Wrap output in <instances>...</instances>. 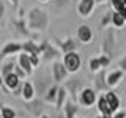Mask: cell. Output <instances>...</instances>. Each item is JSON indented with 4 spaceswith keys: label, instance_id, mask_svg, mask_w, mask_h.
<instances>
[{
    "label": "cell",
    "instance_id": "cell-1",
    "mask_svg": "<svg viewBox=\"0 0 126 118\" xmlns=\"http://www.w3.org/2000/svg\"><path fill=\"white\" fill-rule=\"evenodd\" d=\"M25 21H27V25H29V29L32 31H36V33L38 31H44L49 27V14L43 8L33 6L27 11Z\"/></svg>",
    "mask_w": 126,
    "mask_h": 118
},
{
    "label": "cell",
    "instance_id": "cell-2",
    "mask_svg": "<svg viewBox=\"0 0 126 118\" xmlns=\"http://www.w3.org/2000/svg\"><path fill=\"white\" fill-rule=\"evenodd\" d=\"M101 50L102 54L109 55V57H113L117 50V35L113 27H109V29L104 30V35H102V41H101Z\"/></svg>",
    "mask_w": 126,
    "mask_h": 118
},
{
    "label": "cell",
    "instance_id": "cell-3",
    "mask_svg": "<svg viewBox=\"0 0 126 118\" xmlns=\"http://www.w3.org/2000/svg\"><path fill=\"white\" fill-rule=\"evenodd\" d=\"M39 55H41L43 61H55L62 55V52H60V49L55 44H52L50 41L43 39V41H39Z\"/></svg>",
    "mask_w": 126,
    "mask_h": 118
},
{
    "label": "cell",
    "instance_id": "cell-4",
    "mask_svg": "<svg viewBox=\"0 0 126 118\" xmlns=\"http://www.w3.org/2000/svg\"><path fill=\"white\" fill-rule=\"evenodd\" d=\"M98 102V91L92 87H85L77 96V104L84 109H90Z\"/></svg>",
    "mask_w": 126,
    "mask_h": 118
},
{
    "label": "cell",
    "instance_id": "cell-5",
    "mask_svg": "<svg viewBox=\"0 0 126 118\" xmlns=\"http://www.w3.org/2000/svg\"><path fill=\"white\" fill-rule=\"evenodd\" d=\"M54 44L60 49L62 54H69V52H77V49L80 47L77 38L73 36H66V38H54Z\"/></svg>",
    "mask_w": 126,
    "mask_h": 118
},
{
    "label": "cell",
    "instance_id": "cell-6",
    "mask_svg": "<svg viewBox=\"0 0 126 118\" xmlns=\"http://www.w3.org/2000/svg\"><path fill=\"white\" fill-rule=\"evenodd\" d=\"M63 65L68 69L69 74H76L82 68V57L79 55V52H69V54H63Z\"/></svg>",
    "mask_w": 126,
    "mask_h": 118
},
{
    "label": "cell",
    "instance_id": "cell-7",
    "mask_svg": "<svg viewBox=\"0 0 126 118\" xmlns=\"http://www.w3.org/2000/svg\"><path fill=\"white\" fill-rule=\"evenodd\" d=\"M63 87L66 88V91H68L71 101H77L79 93L85 88V87H84V80H82L80 77H68L65 82H63Z\"/></svg>",
    "mask_w": 126,
    "mask_h": 118
},
{
    "label": "cell",
    "instance_id": "cell-8",
    "mask_svg": "<svg viewBox=\"0 0 126 118\" xmlns=\"http://www.w3.org/2000/svg\"><path fill=\"white\" fill-rule=\"evenodd\" d=\"M22 52V43L19 41H6L3 47L0 49V61L6 60V58L16 57Z\"/></svg>",
    "mask_w": 126,
    "mask_h": 118
},
{
    "label": "cell",
    "instance_id": "cell-9",
    "mask_svg": "<svg viewBox=\"0 0 126 118\" xmlns=\"http://www.w3.org/2000/svg\"><path fill=\"white\" fill-rule=\"evenodd\" d=\"M50 76H52V80L55 84H63L69 77V73L65 68L63 61L55 60V61H52V66H50Z\"/></svg>",
    "mask_w": 126,
    "mask_h": 118
},
{
    "label": "cell",
    "instance_id": "cell-10",
    "mask_svg": "<svg viewBox=\"0 0 126 118\" xmlns=\"http://www.w3.org/2000/svg\"><path fill=\"white\" fill-rule=\"evenodd\" d=\"M10 25H11V29H13L17 35H21V36H24L25 39H32L30 38V29H29V25H27V21H25V17H19V16H16V17L11 19V22H10Z\"/></svg>",
    "mask_w": 126,
    "mask_h": 118
},
{
    "label": "cell",
    "instance_id": "cell-11",
    "mask_svg": "<svg viewBox=\"0 0 126 118\" xmlns=\"http://www.w3.org/2000/svg\"><path fill=\"white\" fill-rule=\"evenodd\" d=\"M44 99H41V98H35L33 101H29V102H25V110L30 113L32 117H35V118H39L41 115H44Z\"/></svg>",
    "mask_w": 126,
    "mask_h": 118
},
{
    "label": "cell",
    "instance_id": "cell-12",
    "mask_svg": "<svg viewBox=\"0 0 126 118\" xmlns=\"http://www.w3.org/2000/svg\"><path fill=\"white\" fill-rule=\"evenodd\" d=\"M50 79H52V76L49 77V76H47V74H44V73H41L36 79H35L33 85H35V90H36L38 98H39V96L44 98L46 91L50 88V87H52V84H50Z\"/></svg>",
    "mask_w": 126,
    "mask_h": 118
},
{
    "label": "cell",
    "instance_id": "cell-13",
    "mask_svg": "<svg viewBox=\"0 0 126 118\" xmlns=\"http://www.w3.org/2000/svg\"><path fill=\"white\" fill-rule=\"evenodd\" d=\"M93 30L90 25H87V24H80V25L77 27L76 30V38L79 39V43L80 44H90V43L93 41Z\"/></svg>",
    "mask_w": 126,
    "mask_h": 118
},
{
    "label": "cell",
    "instance_id": "cell-14",
    "mask_svg": "<svg viewBox=\"0 0 126 118\" xmlns=\"http://www.w3.org/2000/svg\"><path fill=\"white\" fill-rule=\"evenodd\" d=\"M94 6H96V2L94 0H79L77 3V14L80 16L82 19H87L93 14Z\"/></svg>",
    "mask_w": 126,
    "mask_h": 118
},
{
    "label": "cell",
    "instance_id": "cell-15",
    "mask_svg": "<svg viewBox=\"0 0 126 118\" xmlns=\"http://www.w3.org/2000/svg\"><path fill=\"white\" fill-rule=\"evenodd\" d=\"M104 98H106V104H107V109L109 112L112 113H117L118 110H120V98H118V94L113 91V90H109V91L104 93Z\"/></svg>",
    "mask_w": 126,
    "mask_h": 118
},
{
    "label": "cell",
    "instance_id": "cell-16",
    "mask_svg": "<svg viewBox=\"0 0 126 118\" xmlns=\"http://www.w3.org/2000/svg\"><path fill=\"white\" fill-rule=\"evenodd\" d=\"M22 82H24V80H21V79L17 77V74H16V73L8 74V76L3 77V84H5V87H3V91H5L6 94H8V93H13L14 90L22 84Z\"/></svg>",
    "mask_w": 126,
    "mask_h": 118
},
{
    "label": "cell",
    "instance_id": "cell-17",
    "mask_svg": "<svg viewBox=\"0 0 126 118\" xmlns=\"http://www.w3.org/2000/svg\"><path fill=\"white\" fill-rule=\"evenodd\" d=\"M94 87L93 88L96 90V91H101V93H106L109 91V85H107V74H106V69H101L96 73V76H94V80H93Z\"/></svg>",
    "mask_w": 126,
    "mask_h": 118
},
{
    "label": "cell",
    "instance_id": "cell-18",
    "mask_svg": "<svg viewBox=\"0 0 126 118\" xmlns=\"http://www.w3.org/2000/svg\"><path fill=\"white\" fill-rule=\"evenodd\" d=\"M17 65L21 66V68L25 71L27 74H29V77L33 76L35 66H33V63H32V60H30V55L29 54H25V52H21V54H19L17 55Z\"/></svg>",
    "mask_w": 126,
    "mask_h": 118
},
{
    "label": "cell",
    "instance_id": "cell-19",
    "mask_svg": "<svg viewBox=\"0 0 126 118\" xmlns=\"http://www.w3.org/2000/svg\"><path fill=\"white\" fill-rule=\"evenodd\" d=\"M21 98L24 99V102L33 101L35 98H36V90H35L33 82L24 80V84H22V96H21Z\"/></svg>",
    "mask_w": 126,
    "mask_h": 118
},
{
    "label": "cell",
    "instance_id": "cell-20",
    "mask_svg": "<svg viewBox=\"0 0 126 118\" xmlns=\"http://www.w3.org/2000/svg\"><path fill=\"white\" fill-rule=\"evenodd\" d=\"M123 77H125V73L121 69L117 68V69L110 71V73L107 74V85H109V88L112 90L113 87H117L121 80H123Z\"/></svg>",
    "mask_w": 126,
    "mask_h": 118
},
{
    "label": "cell",
    "instance_id": "cell-21",
    "mask_svg": "<svg viewBox=\"0 0 126 118\" xmlns=\"http://www.w3.org/2000/svg\"><path fill=\"white\" fill-rule=\"evenodd\" d=\"M17 66V58L11 57V58H6V60L2 61V65H0V73H2V76L5 77L8 74L14 73V68Z\"/></svg>",
    "mask_w": 126,
    "mask_h": 118
},
{
    "label": "cell",
    "instance_id": "cell-22",
    "mask_svg": "<svg viewBox=\"0 0 126 118\" xmlns=\"http://www.w3.org/2000/svg\"><path fill=\"white\" fill-rule=\"evenodd\" d=\"M22 52L29 55H39V43H36L35 39H25L22 43Z\"/></svg>",
    "mask_w": 126,
    "mask_h": 118
},
{
    "label": "cell",
    "instance_id": "cell-23",
    "mask_svg": "<svg viewBox=\"0 0 126 118\" xmlns=\"http://www.w3.org/2000/svg\"><path fill=\"white\" fill-rule=\"evenodd\" d=\"M77 113H79V104H76V101L68 99L66 104L63 105V115H65V118H76Z\"/></svg>",
    "mask_w": 126,
    "mask_h": 118
},
{
    "label": "cell",
    "instance_id": "cell-24",
    "mask_svg": "<svg viewBox=\"0 0 126 118\" xmlns=\"http://www.w3.org/2000/svg\"><path fill=\"white\" fill-rule=\"evenodd\" d=\"M68 91H66L65 87H60L58 88V94H57V101H55V109L57 110H63V105L66 104V101H68Z\"/></svg>",
    "mask_w": 126,
    "mask_h": 118
},
{
    "label": "cell",
    "instance_id": "cell-25",
    "mask_svg": "<svg viewBox=\"0 0 126 118\" xmlns=\"http://www.w3.org/2000/svg\"><path fill=\"white\" fill-rule=\"evenodd\" d=\"M58 88H60L58 85H52V87H50V88L46 91V94H44V98H43V99H44L47 104H54V105H55L57 94H58Z\"/></svg>",
    "mask_w": 126,
    "mask_h": 118
},
{
    "label": "cell",
    "instance_id": "cell-26",
    "mask_svg": "<svg viewBox=\"0 0 126 118\" xmlns=\"http://www.w3.org/2000/svg\"><path fill=\"white\" fill-rule=\"evenodd\" d=\"M125 25H126V19L120 13L113 11L112 13V27H115V29H123Z\"/></svg>",
    "mask_w": 126,
    "mask_h": 118
},
{
    "label": "cell",
    "instance_id": "cell-27",
    "mask_svg": "<svg viewBox=\"0 0 126 118\" xmlns=\"http://www.w3.org/2000/svg\"><path fill=\"white\" fill-rule=\"evenodd\" d=\"M0 113H2V118H16L17 117L16 110L6 104H0Z\"/></svg>",
    "mask_w": 126,
    "mask_h": 118
},
{
    "label": "cell",
    "instance_id": "cell-28",
    "mask_svg": "<svg viewBox=\"0 0 126 118\" xmlns=\"http://www.w3.org/2000/svg\"><path fill=\"white\" fill-rule=\"evenodd\" d=\"M88 69H90V73H94V74H96L98 71L102 69L99 57H92V58H90V60H88Z\"/></svg>",
    "mask_w": 126,
    "mask_h": 118
},
{
    "label": "cell",
    "instance_id": "cell-29",
    "mask_svg": "<svg viewBox=\"0 0 126 118\" xmlns=\"http://www.w3.org/2000/svg\"><path fill=\"white\" fill-rule=\"evenodd\" d=\"M112 13H113V10H110L107 11L104 16H102V19H101V22H99V29H109V25H112Z\"/></svg>",
    "mask_w": 126,
    "mask_h": 118
},
{
    "label": "cell",
    "instance_id": "cell-30",
    "mask_svg": "<svg viewBox=\"0 0 126 118\" xmlns=\"http://www.w3.org/2000/svg\"><path fill=\"white\" fill-rule=\"evenodd\" d=\"M99 61H101L102 69H106V68H109V66H110V63H112V57H109V55L102 54V55H99Z\"/></svg>",
    "mask_w": 126,
    "mask_h": 118
},
{
    "label": "cell",
    "instance_id": "cell-31",
    "mask_svg": "<svg viewBox=\"0 0 126 118\" xmlns=\"http://www.w3.org/2000/svg\"><path fill=\"white\" fill-rule=\"evenodd\" d=\"M14 73L17 74V77L21 79V80H25V79L29 77V74H27V73H25V71H24V69H22V68H21L19 65L16 66V68H14Z\"/></svg>",
    "mask_w": 126,
    "mask_h": 118
},
{
    "label": "cell",
    "instance_id": "cell-32",
    "mask_svg": "<svg viewBox=\"0 0 126 118\" xmlns=\"http://www.w3.org/2000/svg\"><path fill=\"white\" fill-rule=\"evenodd\" d=\"M118 69H121L126 74V55H123V57L118 60Z\"/></svg>",
    "mask_w": 126,
    "mask_h": 118
},
{
    "label": "cell",
    "instance_id": "cell-33",
    "mask_svg": "<svg viewBox=\"0 0 126 118\" xmlns=\"http://www.w3.org/2000/svg\"><path fill=\"white\" fill-rule=\"evenodd\" d=\"M30 60H32V63H33L35 68H38L39 63H41V57H39V55H30Z\"/></svg>",
    "mask_w": 126,
    "mask_h": 118
},
{
    "label": "cell",
    "instance_id": "cell-34",
    "mask_svg": "<svg viewBox=\"0 0 126 118\" xmlns=\"http://www.w3.org/2000/svg\"><path fill=\"white\" fill-rule=\"evenodd\" d=\"M5 14H6V5L3 3V0H0V21L5 17Z\"/></svg>",
    "mask_w": 126,
    "mask_h": 118
},
{
    "label": "cell",
    "instance_id": "cell-35",
    "mask_svg": "<svg viewBox=\"0 0 126 118\" xmlns=\"http://www.w3.org/2000/svg\"><path fill=\"white\" fill-rule=\"evenodd\" d=\"M113 118H126V112L125 110H118L117 113H113Z\"/></svg>",
    "mask_w": 126,
    "mask_h": 118
},
{
    "label": "cell",
    "instance_id": "cell-36",
    "mask_svg": "<svg viewBox=\"0 0 126 118\" xmlns=\"http://www.w3.org/2000/svg\"><path fill=\"white\" fill-rule=\"evenodd\" d=\"M8 2H10L14 8H17V6H19V2H21V0H8Z\"/></svg>",
    "mask_w": 126,
    "mask_h": 118
},
{
    "label": "cell",
    "instance_id": "cell-37",
    "mask_svg": "<svg viewBox=\"0 0 126 118\" xmlns=\"http://www.w3.org/2000/svg\"><path fill=\"white\" fill-rule=\"evenodd\" d=\"M3 87H5V84H3V76H2V73H0V88L3 90Z\"/></svg>",
    "mask_w": 126,
    "mask_h": 118
},
{
    "label": "cell",
    "instance_id": "cell-38",
    "mask_svg": "<svg viewBox=\"0 0 126 118\" xmlns=\"http://www.w3.org/2000/svg\"><path fill=\"white\" fill-rule=\"evenodd\" d=\"M102 118H113V115H101Z\"/></svg>",
    "mask_w": 126,
    "mask_h": 118
},
{
    "label": "cell",
    "instance_id": "cell-39",
    "mask_svg": "<svg viewBox=\"0 0 126 118\" xmlns=\"http://www.w3.org/2000/svg\"><path fill=\"white\" fill-rule=\"evenodd\" d=\"M96 3H104V2H107V0H94Z\"/></svg>",
    "mask_w": 126,
    "mask_h": 118
},
{
    "label": "cell",
    "instance_id": "cell-40",
    "mask_svg": "<svg viewBox=\"0 0 126 118\" xmlns=\"http://www.w3.org/2000/svg\"><path fill=\"white\" fill-rule=\"evenodd\" d=\"M39 118H50V117H49V115H46V113H44V115H41Z\"/></svg>",
    "mask_w": 126,
    "mask_h": 118
},
{
    "label": "cell",
    "instance_id": "cell-41",
    "mask_svg": "<svg viewBox=\"0 0 126 118\" xmlns=\"http://www.w3.org/2000/svg\"><path fill=\"white\" fill-rule=\"evenodd\" d=\"M39 2H41V3H46V2H49V0H39Z\"/></svg>",
    "mask_w": 126,
    "mask_h": 118
},
{
    "label": "cell",
    "instance_id": "cell-42",
    "mask_svg": "<svg viewBox=\"0 0 126 118\" xmlns=\"http://www.w3.org/2000/svg\"><path fill=\"white\" fill-rule=\"evenodd\" d=\"M96 118H102V117H101V115H98V117H96Z\"/></svg>",
    "mask_w": 126,
    "mask_h": 118
},
{
    "label": "cell",
    "instance_id": "cell-43",
    "mask_svg": "<svg viewBox=\"0 0 126 118\" xmlns=\"http://www.w3.org/2000/svg\"><path fill=\"white\" fill-rule=\"evenodd\" d=\"M0 118H2V113H0Z\"/></svg>",
    "mask_w": 126,
    "mask_h": 118
}]
</instances>
